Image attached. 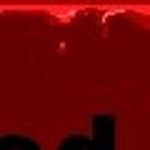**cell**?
<instances>
[{"instance_id":"obj_1","label":"cell","mask_w":150,"mask_h":150,"mask_svg":"<svg viewBox=\"0 0 150 150\" xmlns=\"http://www.w3.org/2000/svg\"><path fill=\"white\" fill-rule=\"evenodd\" d=\"M0 150H40V148L25 138H0Z\"/></svg>"}]
</instances>
